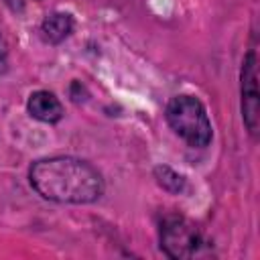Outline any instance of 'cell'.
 <instances>
[{"label": "cell", "mask_w": 260, "mask_h": 260, "mask_svg": "<svg viewBox=\"0 0 260 260\" xmlns=\"http://www.w3.org/2000/svg\"><path fill=\"white\" fill-rule=\"evenodd\" d=\"M28 181L43 199L57 203H93L104 195L102 173L75 156H49L32 162Z\"/></svg>", "instance_id": "obj_1"}, {"label": "cell", "mask_w": 260, "mask_h": 260, "mask_svg": "<svg viewBox=\"0 0 260 260\" xmlns=\"http://www.w3.org/2000/svg\"><path fill=\"white\" fill-rule=\"evenodd\" d=\"M165 118L169 126L181 136L189 146L203 148L211 142L213 130L205 106L193 95H175L165 108Z\"/></svg>", "instance_id": "obj_2"}, {"label": "cell", "mask_w": 260, "mask_h": 260, "mask_svg": "<svg viewBox=\"0 0 260 260\" xmlns=\"http://www.w3.org/2000/svg\"><path fill=\"white\" fill-rule=\"evenodd\" d=\"M203 240L197 225L181 215H171L160 223V248L169 258H191L201 248Z\"/></svg>", "instance_id": "obj_3"}, {"label": "cell", "mask_w": 260, "mask_h": 260, "mask_svg": "<svg viewBox=\"0 0 260 260\" xmlns=\"http://www.w3.org/2000/svg\"><path fill=\"white\" fill-rule=\"evenodd\" d=\"M258 59L256 51H248L242 67V118L252 136L258 134L260 122V93H258Z\"/></svg>", "instance_id": "obj_4"}, {"label": "cell", "mask_w": 260, "mask_h": 260, "mask_svg": "<svg viewBox=\"0 0 260 260\" xmlns=\"http://www.w3.org/2000/svg\"><path fill=\"white\" fill-rule=\"evenodd\" d=\"M26 110L28 114L45 124H55L63 118V106L59 102V98L47 89H37L28 95L26 102Z\"/></svg>", "instance_id": "obj_5"}, {"label": "cell", "mask_w": 260, "mask_h": 260, "mask_svg": "<svg viewBox=\"0 0 260 260\" xmlns=\"http://www.w3.org/2000/svg\"><path fill=\"white\" fill-rule=\"evenodd\" d=\"M73 26H75V20H73V16L69 12H53L43 20L41 35H43V39L47 43L57 45V43L65 41L73 32Z\"/></svg>", "instance_id": "obj_6"}, {"label": "cell", "mask_w": 260, "mask_h": 260, "mask_svg": "<svg viewBox=\"0 0 260 260\" xmlns=\"http://www.w3.org/2000/svg\"><path fill=\"white\" fill-rule=\"evenodd\" d=\"M154 175L158 179V185L162 189L171 191V193H179L185 187V179L179 173H175L173 169H169V167H156L154 169Z\"/></svg>", "instance_id": "obj_7"}, {"label": "cell", "mask_w": 260, "mask_h": 260, "mask_svg": "<svg viewBox=\"0 0 260 260\" xmlns=\"http://www.w3.org/2000/svg\"><path fill=\"white\" fill-rule=\"evenodd\" d=\"M8 67V51H6V43L0 37V73H4Z\"/></svg>", "instance_id": "obj_8"}, {"label": "cell", "mask_w": 260, "mask_h": 260, "mask_svg": "<svg viewBox=\"0 0 260 260\" xmlns=\"http://www.w3.org/2000/svg\"><path fill=\"white\" fill-rule=\"evenodd\" d=\"M10 8H14V10H18V8H22L26 2H39V0H4Z\"/></svg>", "instance_id": "obj_9"}]
</instances>
